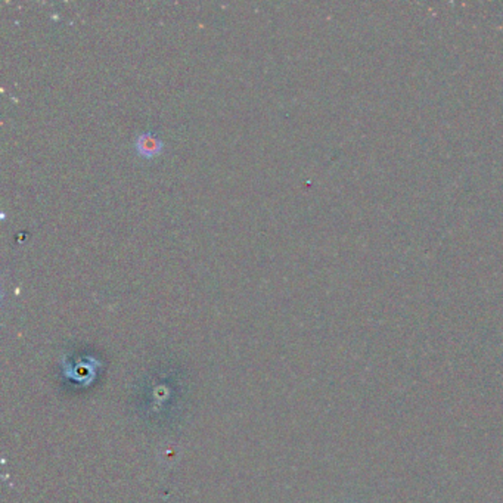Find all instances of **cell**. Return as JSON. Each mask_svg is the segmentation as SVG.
<instances>
[{
  "label": "cell",
  "mask_w": 503,
  "mask_h": 503,
  "mask_svg": "<svg viewBox=\"0 0 503 503\" xmlns=\"http://www.w3.org/2000/svg\"><path fill=\"white\" fill-rule=\"evenodd\" d=\"M163 148V142L152 133H143L136 139V150H138L142 156H146V158H152V156L158 155Z\"/></svg>",
  "instance_id": "cell-1"
}]
</instances>
